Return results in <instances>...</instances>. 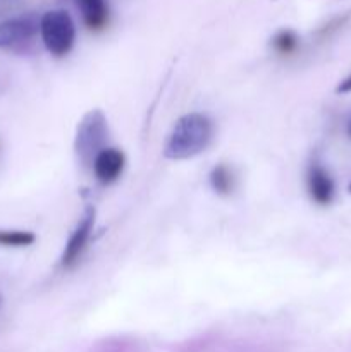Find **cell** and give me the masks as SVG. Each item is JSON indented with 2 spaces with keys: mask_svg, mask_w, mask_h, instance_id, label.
Segmentation results:
<instances>
[{
  "mask_svg": "<svg viewBox=\"0 0 351 352\" xmlns=\"http://www.w3.org/2000/svg\"><path fill=\"white\" fill-rule=\"evenodd\" d=\"M212 136L210 120L202 113H188L176 124L165 144V157L171 160H186L202 153Z\"/></svg>",
  "mask_w": 351,
  "mask_h": 352,
  "instance_id": "1",
  "label": "cell"
},
{
  "mask_svg": "<svg viewBox=\"0 0 351 352\" xmlns=\"http://www.w3.org/2000/svg\"><path fill=\"white\" fill-rule=\"evenodd\" d=\"M93 222H95V213H93V210H89L85 219L81 220V223L78 226V229L69 237L67 244H65L64 254H62V265L64 267H71L81 256L83 250H85L86 243L89 239V234H92Z\"/></svg>",
  "mask_w": 351,
  "mask_h": 352,
  "instance_id": "7",
  "label": "cell"
},
{
  "mask_svg": "<svg viewBox=\"0 0 351 352\" xmlns=\"http://www.w3.org/2000/svg\"><path fill=\"white\" fill-rule=\"evenodd\" d=\"M34 243V234L26 230H0V244L2 246L24 248Z\"/></svg>",
  "mask_w": 351,
  "mask_h": 352,
  "instance_id": "10",
  "label": "cell"
},
{
  "mask_svg": "<svg viewBox=\"0 0 351 352\" xmlns=\"http://www.w3.org/2000/svg\"><path fill=\"white\" fill-rule=\"evenodd\" d=\"M272 45H274L277 54L291 55L292 52L298 48V36L289 30L279 31V33L274 36V40H272Z\"/></svg>",
  "mask_w": 351,
  "mask_h": 352,
  "instance_id": "11",
  "label": "cell"
},
{
  "mask_svg": "<svg viewBox=\"0 0 351 352\" xmlns=\"http://www.w3.org/2000/svg\"><path fill=\"white\" fill-rule=\"evenodd\" d=\"M40 30V23L31 16L10 17L0 23V48H14L28 43Z\"/></svg>",
  "mask_w": 351,
  "mask_h": 352,
  "instance_id": "4",
  "label": "cell"
},
{
  "mask_svg": "<svg viewBox=\"0 0 351 352\" xmlns=\"http://www.w3.org/2000/svg\"><path fill=\"white\" fill-rule=\"evenodd\" d=\"M40 34L45 47L55 57H64L71 52L76 40V28L69 12L62 9L48 10L40 19Z\"/></svg>",
  "mask_w": 351,
  "mask_h": 352,
  "instance_id": "2",
  "label": "cell"
},
{
  "mask_svg": "<svg viewBox=\"0 0 351 352\" xmlns=\"http://www.w3.org/2000/svg\"><path fill=\"white\" fill-rule=\"evenodd\" d=\"M306 184H308L310 196L319 205H329L334 199L336 186H334V181L329 175V172L320 164L310 165L308 175H306Z\"/></svg>",
  "mask_w": 351,
  "mask_h": 352,
  "instance_id": "6",
  "label": "cell"
},
{
  "mask_svg": "<svg viewBox=\"0 0 351 352\" xmlns=\"http://www.w3.org/2000/svg\"><path fill=\"white\" fill-rule=\"evenodd\" d=\"M348 136L351 138V120H350V122H348Z\"/></svg>",
  "mask_w": 351,
  "mask_h": 352,
  "instance_id": "13",
  "label": "cell"
},
{
  "mask_svg": "<svg viewBox=\"0 0 351 352\" xmlns=\"http://www.w3.org/2000/svg\"><path fill=\"white\" fill-rule=\"evenodd\" d=\"M350 91H351V76H348V78L344 79V81H341V85L337 86V93L343 95V93H350Z\"/></svg>",
  "mask_w": 351,
  "mask_h": 352,
  "instance_id": "12",
  "label": "cell"
},
{
  "mask_svg": "<svg viewBox=\"0 0 351 352\" xmlns=\"http://www.w3.org/2000/svg\"><path fill=\"white\" fill-rule=\"evenodd\" d=\"M83 21L89 30H102L109 21V6L105 0H76Z\"/></svg>",
  "mask_w": 351,
  "mask_h": 352,
  "instance_id": "8",
  "label": "cell"
},
{
  "mask_svg": "<svg viewBox=\"0 0 351 352\" xmlns=\"http://www.w3.org/2000/svg\"><path fill=\"white\" fill-rule=\"evenodd\" d=\"M350 192H351V184H350Z\"/></svg>",
  "mask_w": 351,
  "mask_h": 352,
  "instance_id": "14",
  "label": "cell"
},
{
  "mask_svg": "<svg viewBox=\"0 0 351 352\" xmlns=\"http://www.w3.org/2000/svg\"><path fill=\"white\" fill-rule=\"evenodd\" d=\"M210 182L219 195H231L234 189V175L227 165H217L210 174Z\"/></svg>",
  "mask_w": 351,
  "mask_h": 352,
  "instance_id": "9",
  "label": "cell"
},
{
  "mask_svg": "<svg viewBox=\"0 0 351 352\" xmlns=\"http://www.w3.org/2000/svg\"><path fill=\"white\" fill-rule=\"evenodd\" d=\"M105 138V120L102 113L92 112L83 120L81 129L78 133V153L83 160H88L92 155H98L103 148H100Z\"/></svg>",
  "mask_w": 351,
  "mask_h": 352,
  "instance_id": "3",
  "label": "cell"
},
{
  "mask_svg": "<svg viewBox=\"0 0 351 352\" xmlns=\"http://www.w3.org/2000/svg\"><path fill=\"white\" fill-rule=\"evenodd\" d=\"M124 168V155L117 148H103L93 160V170L96 179L102 184H110L117 181L123 174Z\"/></svg>",
  "mask_w": 351,
  "mask_h": 352,
  "instance_id": "5",
  "label": "cell"
}]
</instances>
